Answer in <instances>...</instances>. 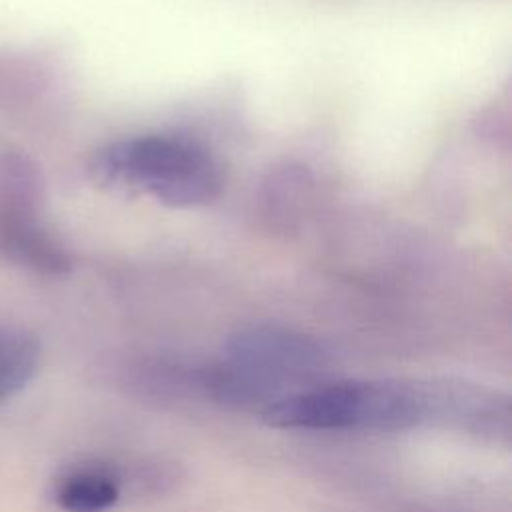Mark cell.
<instances>
[{
	"label": "cell",
	"mask_w": 512,
	"mask_h": 512,
	"mask_svg": "<svg viewBox=\"0 0 512 512\" xmlns=\"http://www.w3.org/2000/svg\"><path fill=\"white\" fill-rule=\"evenodd\" d=\"M88 172L106 190L148 194L174 208L206 204L220 190V172L212 156L198 144L172 136L112 142L92 156Z\"/></svg>",
	"instance_id": "cell-1"
},
{
	"label": "cell",
	"mask_w": 512,
	"mask_h": 512,
	"mask_svg": "<svg viewBox=\"0 0 512 512\" xmlns=\"http://www.w3.org/2000/svg\"><path fill=\"white\" fill-rule=\"evenodd\" d=\"M36 200L32 168L22 158H6L0 168V246L14 260L58 272L66 258L38 224Z\"/></svg>",
	"instance_id": "cell-2"
},
{
	"label": "cell",
	"mask_w": 512,
	"mask_h": 512,
	"mask_svg": "<svg viewBox=\"0 0 512 512\" xmlns=\"http://www.w3.org/2000/svg\"><path fill=\"white\" fill-rule=\"evenodd\" d=\"M262 420L284 430L364 428L366 382H330L276 396L262 406Z\"/></svg>",
	"instance_id": "cell-3"
},
{
	"label": "cell",
	"mask_w": 512,
	"mask_h": 512,
	"mask_svg": "<svg viewBox=\"0 0 512 512\" xmlns=\"http://www.w3.org/2000/svg\"><path fill=\"white\" fill-rule=\"evenodd\" d=\"M54 496L66 512H106L118 502L120 486L108 470L84 466L60 478Z\"/></svg>",
	"instance_id": "cell-4"
},
{
	"label": "cell",
	"mask_w": 512,
	"mask_h": 512,
	"mask_svg": "<svg viewBox=\"0 0 512 512\" xmlns=\"http://www.w3.org/2000/svg\"><path fill=\"white\" fill-rule=\"evenodd\" d=\"M40 346L22 330L0 326V402L22 390L38 370Z\"/></svg>",
	"instance_id": "cell-5"
}]
</instances>
